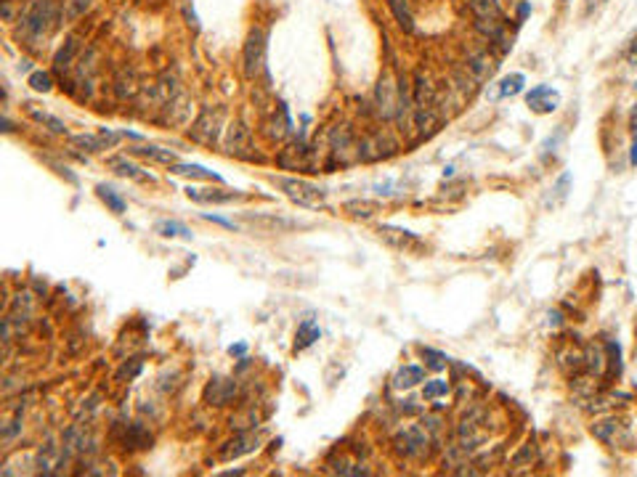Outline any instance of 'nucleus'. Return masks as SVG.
Listing matches in <instances>:
<instances>
[{"mask_svg":"<svg viewBox=\"0 0 637 477\" xmlns=\"http://www.w3.org/2000/svg\"><path fill=\"white\" fill-rule=\"evenodd\" d=\"M27 112H29V117H32L35 122L46 125L51 133H56V136H64V133H66V125H64L59 117H53V114H48V112H40L35 104H27Z\"/></svg>","mask_w":637,"mask_h":477,"instance_id":"obj_22","label":"nucleus"},{"mask_svg":"<svg viewBox=\"0 0 637 477\" xmlns=\"http://www.w3.org/2000/svg\"><path fill=\"white\" fill-rule=\"evenodd\" d=\"M260 72H266V32L253 29L244 43V75L255 80Z\"/></svg>","mask_w":637,"mask_h":477,"instance_id":"obj_4","label":"nucleus"},{"mask_svg":"<svg viewBox=\"0 0 637 477\" xmlns=\"http://www.w3.org/2000/svg\"><path fill=\"white\" fill-rule=\"evenodd\" d=\"M396 99L401 101V96H398V85H393L391 75H382L380 85H377V104H380V112L385 114V117H393V114L398 112ZM401 112H404V109H401Z\"/></svg>","mask_w":637,"mask_h":477,"instance_id":"obj_11","label":"nucleus"},{"mask_svg":"<svg viewBox=\"0 0 637 477\" xmlns=\"http://www.w3.org/2000/svg\"><path fill=\"white\" fill-rule=\"evenodd\" d=\"M468 69L472 72L475 80H486V77L494 75L497 64H494V59L489 53H475V56H470V62H468Z\"/></svg>","mask_w":637,"mask_h":477,"instance_id":"obj_21","label":"nucleus"},{"mask_svg":"<svg viewBox=\"0 0 637 477\" xmlns=\"http://www.w3.org/2000/svg\"><path fill=\"white\" fill-rule=\"evenodd\" d=\"M29 85L35 90H40V93H48L53 88V77L48 72H32L29 75Z\"/></svg>","mask_w":637,"mask_h":477,"instance_id":"obj_31","label":"nucleus"},{"mask_svg":"<svg viewBox=\"0 0 637 477\" xmlns=\"http://www.w3.org/2000/svg\"><path fill=\"white\" fill-rule=\"evenodd\" d=\"M528 11H531V6H528V3H521V8H518V19L523 22V19L528 16Z\"/></svg>","mask_w":637,"mask_h":477,"instance_id":"obj_38","label":"nucleus"},{"mask_svg":"<svg viewBox=\"0 0 637 477\" xmlns=\"http://www.w3.org/2000/svg\"><path fill=\"white\" fill-rule=\"evenodd\" d=\"M393 446L396 451L401 456H407V459H422V456H428L430 438H428V432L422 427H407L393 438Z\"/></svg>","mask_w":637,"mask_h":477,"instance_id":"obj_5","label":"nucleus"},{"mask_svg":"<svg viewBox=\"0 0 637 477\" xmlns=\"http://www.w3.org/2000/svg\"><path fill=\"white\" fill-rule=\"evenodd\" d=\"M109 170L115 173V176L120 178H130V180H141V183H152L154 178L144 170V167H139V164H133L130 159H125V157H112L109 159Z\"/></svg>","mask_w":637,"mask_h":477,"instance_id":"obj_14","label":"nucleus"},{"mask_svg":"<svg viewBox=\"0 0 637 477\" xmlns=\"http://www.w3.org/2000/svg\"><path fill=\"white\" fill-rule=\"evenodd\" d=\"M422 355L428 358V366L433 369V371H441L446 366V358L441 355V353H433V350H422Z\"/></svg>","mask_w":637,"mask_h":477,"instance_id":"obj_33","label":"nucleus"},{"mask_svg":"<svg viewBox=\"0 0 637 477\" xmlns=\"http://www.w3.org/2000/svg\"><path fill=\"white\" fill-rule=\"evenodd\" d=\"M77 53H80V38H66V43H64L62 48H59V53H56V59H53V69L59 72V75H66L69 69H72V62L77 59Z\"/></svg>","mask_w":637,"mask_h":477,"instance_id":"obj_16","label":"nucleus"},{"mask_svg":"<svg viewBox=\"0 0 637 477\" xmlns=\"http://www.w3.org/2000/svg\"><path fill=\"white\" fill-rule=\"evenodd\" d=\"M393 151H396V143L388 136H372V138L358 143V159L374 162V159H382V157H391Z\"/></svg>","mask_w":637,"mask_h":477,"instance_id":"obj_8","label":"nucleus"},{"mask_svg":"<svg viewBox=\"0 0 637 477\" xmlns=\"http://www.w3.org/2000/svg\"><path fill=\"white\" fill-rule=\"evenodd\" d=\"M186 197L194 201H200V204H226V201L239 199L242 194L229 191V189H197V186H189V189H186Z\"/></svg>","mask_w":637,"mask_h":477,"instance_id":"obj_10","label":"nucleus"},{"mask_svg":"<svg viewBox=\"0 0 637 477\" xmlns=\"http://www.w3.org/2000/svg\"><path fill=\"white\" fill-rule=\"evenodd\" d=\"M523 85H526V77L523 75L505 77V80L499 83V96H502V99H507V96H518V93L523 90Z\"/></svg>","mask_w":637,"mask_h":477,"instance_id":"obj_29","label":"nucleus"},{"mask_svg":"<svg viewBox=\"0 0 637 477\" xmlns=\"http://www.w3.org/2000/svg\"><path fill=\"white\" fill-rule=\"evenodd\" d=\"M229 353H231V355H244V353H247V345H244V342H242V345H231Z\"/></svg>","mask_w":637,"mask_h":477,"instance_id":"obj_37","label":"nucleus"},{"mask_svg":"<svg viewBox=\"0 0 637 477\" xmlns=\"http://www.w3.org/2000/svg\"><path fill=\"white\" fill-rule=\"evenodd\" d=\"M629 125H632V130L637 133V104H635V112H632V120H629Z\"/></svg>","mask_w":637,"mask_h":477,"instance_id":"obj_40","label":"nucleus"},{"mask_svg":"<svg viewBox=\"0 0 637 477\" xmlns=\"http://www.w3.org/2000/svg\"><path fill=\"white\" fill-rule=\"evenodd\" d=\"M88 8H90V0H75V3L69 6V11H66V19H80Z\"/></svg>","mask_w":637,"mask_h":477,"instance_id":"obj_34","label":"nucleus"},{"mask_svg":"<svg viewBox=\"0 0 637 477\" xmlns=\"http://www.w3.org/2000/svg\"><path fill=\"white\" fill-rule=\"evenodd\" d=\"M141 369H144V364H141V358H133L130 364H125L120 371H117V382H125V379H133L136 374H139Z\"/></svg>","mask_w":637,"mask_h":477,"instance_id":"obj_32","label":"nucleus"},{"mask_svg":"<svg viewBox=\"0 0 637 477\" xmlns=\"http://www.w3.org/2000/svg\"><path fill=\"white\" fill-rule=\"evenodd\" d=\"M388 8L393 11L396 22L404 32H414V16L409 11V3L407 0H388Z\"/></svg>","mask_w":637,"mask_h":477,"instance_id":"obj_23","label":"nucleus"},{"mask_svg":"<svg viewBox=\"0 0 637 477\" xmlns=\"http://www.w3.org/2000/svg\"><path fill=\"white\" fill-rule=\"evenodd\" d=\"M258 443H260L258 435H253V432H242V435H237L231 443H226V446L220 448V459H223V462H231V459H237V456H242V453L255 451Z\"/></svg>","mask_w":637,"mask_h":477,"instance_id":"obj_13","label":"nucleus"},{"mask_svg":"<svg viewBox=\"0 0 637 477\" xmlns=\"http://www.w3.org/2000/svg\"><path fill=\"white\" fill-rule=\"evenodd\" d=\"M152 443V435L144 429V425H130L125 432V448H146Z\"/></svg>","mask_w":637,"mask_h":477,"instance_id":"obj_27","label":"nucleus"},{"mask_svg":"<svg viewBox=\"0 0 637 477\" xmlns=\"http://www.w3.org/2000/svg\"><path fill=\"white\" fill-rule=\"evenodd\" d=\"M204 220H213V223H220V226H226V228H234L231 220H226V218H216V215H204Z\"/></svg>","mask_w":637,"mask_h":477,"instance_id":"obj_36","label":"nucleus"},{"mask_svg":"<svg viewBox=\"0 0 637 477\" xmlns=\"http://www.w3.org/2000/svg\"><path fill=\"white\" fill-rule=\"evenodd\" d=\"M276 186L284 191L287 199H293L295 204L308 207V210H318L327 204V194L314 183L300 180V178H276Z\"/></svg>","mask_w":637,"mask_h":477,"instance_id":"obj_2","label":"nucleus"},{"mask_svg":"<svg viewBox=\"0 0 637 477\" xmlns=\"http://www.w3.org/2000/svg\"><path fill=\"white\" fill-rule=\"evenodd\" d=\"M629 164H637V138L632 143V151H629Z\"/></svg>","mask_w":637,"mask_h":477,"instance_id":"obj_39","label":"nucleus"},{"mask_svg":"<svg viewBox=\"0 0 637 477\" xmlns=\"http://www.w3.org/2000/svg\"><path fill=\"white\" fill-rule=\"evenodd\" d=\"M237 395V382L234 379H213L204 390V401L213 406H226Z\"/></svg>","mask_w":637,"mask_h":477,"instance_id":"obj_12","label":"nucleus"},{"mask_svg":"<svg viewBox=\"0 0 637 477\" xmlns=\"http://www.w3.org/2000/svg\"><path fill=\"white\" fill-rule=\"evenodd\" d=\"M425 379V371L420 366H401L393 374V390H412Z\"/></svg>","mask_w":637,"mask_h":477,"instance_id":"obj_18","label":"nucleus"},{"mask_svg":"<svg viewBox=\"0 0 637 477\" xmlns=\"http://www.w3.org/2000/svg\"><path fill=\"white\" fill-rule=\"evenodd\" d=\"M446 392H449V382H444V379H433V382H428V385H425V390H422V395H425L428 401L444 398Z\"/></svg>","mask_w":637,"mask_h":477,"instance_id":"obj_30","label":"nucleus"},{"mask_svg":"<svg viewBox=\"0 0 637 477\" xmlns=\"http://www.w3.org/2000/svg\"><path fill=\"white\" fill-rule=\"evenodd\" d=\"M154 231H157L162 239H186V241H189V239L194 236L189 228L183 226V223H178V220H160V223L154 226Z\"/></svg>","mask_w":637,"mask_h":477,"instance_id":"obj_24","label":"nucleus"},{"mask_svg":"<svg viewBox=\"0 0 637 477\" xmlns=\"http://www.w3.org/2000/svg\"><path fill=\"white\" fill-rule=\"evenodd\" d=\"M220 127H223V109H210V106H204L202 112H200V117L194 120L189 136L194 141L204 143V146H213V143L220 138Z\"/></svg>","mask_w":637,"mask_h":477,"instance_id":"obj_3","label":"nucleus"},{"mask_svg":"<svg viewBox=\"0 0 637 477\" xmlns=\"http://www.w3.org/2000/svg\"><path fill=\"white\" fill-rule=\"evenodd\" d=\"M115 90H117V96H120V99L133 96V93H136V75H133L130 69H122L115 80Z\"/></svg>","mask_w":637,"mask_h":477,"instance_id":"obj_28","label":"nucleus"},{"mask_svg":"<svg viewBox=\"0 0 637 477\" xmlns=\"http://www.w3.org/2000/svg\"><path fill=\"white\" fill-rule=\"evenodd\" d=\"M318 337H321V329H318L311 318H306V321L298 327V334H295V350H306V348H311Z\"/></svg>","mask_w":637,"mask_h":477,"instance_id":"obj_20","label":"nucleus"},{"mask_svg":"<svg viewBox=\"0 0 637 477\" xmlns=\"http://www.w3.org/2000/svg\"><path fill=\"white\" fill-rule=\"evenodd\" d=\"M96 194H99V199L112 210V213H117V215H122L125 213V199L117 194L112 186H106V183H102V186H96Z\"/></svg>","mask_w":637,"mask_h":477,"instance_id":"obj_26","label":"nucleus"},{"mask_svg":"<svg viewBox=\"0 0 637 477\" xmlns=\"http://www.w3.org/2000/svg\"><path fill=\"white\" fill-rule=\"evenodd\" d=\"M380 239L393 247V250L404 252V255H417V252H425V241H422L417 234H412L407 228H396V226H380L377 228Z\"/></svg>","mask_w":637,"mask_h":477,"instance_id":"obj_6","label":"nucleus"},{"mask_svg":"<svg viewBox=\"0 0 637 477\" xmlns=\"http://www.w3.org/2000/svg\"><path fill=\"white\" fill-rule=\"evenodd\" d=\"M130 154H136V157H144V159H149V162H157V164H176V162H178V157H176V154H173L170 149H160V146H152V143L133 146V149H130Z\"/></svg>","mask_w":637,"mask_h":477,"instance_id":"obj_17","label":"nucleus"},{"mask_svg":"<svg viewBox=\"0 0 637 477\" xmlns=\"http://www.w3.org/2000/svg\"><path fill=\"white\" fill-rule=\"evenodd\" d=\"M526 104H528L534 112L550 114V112H555V109H558L561 96L550 88V85H536V88H531V93L526 96Z\"/></svg>","mask_w":637,"mask_h":477,"instance_id":"obj_9","label":"nucleus"},{"mask_svg":"<svg viewBox=\"0 0 637 477\" xmlns=\"http://www.w3.org/2000/svg\"><path fill=\"white\" fill-rule=\"evenodd\" d=\"M433 99H435L433 85H430V80L420 72V75L414 77V104H417V106H430Z\"/></svg>","mask_w":637,"mask_h":477,"instance_id":"obj_25","label":"nucleus"},{"mask_svg":"<svg viewBox=\"0 0 637 477\" xmlns=\"http://www.w3.org/2000/svg\"><path fill=\"white\" fill-rule=\"evenodd\" d=\"M226 151L234 154V157H242V159H253L255 157L250 130H247L242 122H234V125L229 127V136H226Z\"/></svg>","mask_w":637,"mask_h":477,"instance_id":"obj_7","label":"nucleus"},{"mask_svg":"<svg viewBox=\"0 0 637 477\" xmlns=\"http://www.w3.org/2000/svg\"><path fill=\"white\" fill-rule=\"evenodd\" d=\"M59 22V6L53 0H29L19 16V38L27 45H40Z\"/></svg>","mask_w":637,"mask_h":477,"instance_id":"obj_1","label":"nucleus"},{"mask_svg":"<svg viewBox=\"0 0 637 477\" xmlns=\"http://www.w3.org/2000/svg\"><path fill=\"white\" fill-rule=\"evenodd\" d=\"M626 62L632 64V66H637V35L632 38V43H629V48H626Z\"/></svg>","mask_w":637,"mask_h":477,"instance_id":"obj_35","label":"nucleus"},{"mask_svg":"<svg viewBox=\"0 0 637 477\" xmlns=\"http://www.w3.org/2000/svg\"><path fill=\"white\" fill-rule=\"evenodd\" d=\"M170 173L173 176H183V178H204V180H216V183H223V178L218 176V173H213V170H207V167H202V164H170Z\"/></svg>","mask_w":637,"mask_h":477,"instance_id":"obj_19","label":"nucleus"},{"mask_svg":"<svg viewBox=\"0 0 637 477\" xmlns=\"http://www.w3.org/2000/svg\"><path fill=\"white\" fill-rule=\"evenodd\" d=\"M470 8L475 13V22H491V24H505V13L499 0H470Z\"/></svg>","mask_w":637,"mask_h":477,"instance_id":"obj_15","label":"nucleus"}]
</instances>
